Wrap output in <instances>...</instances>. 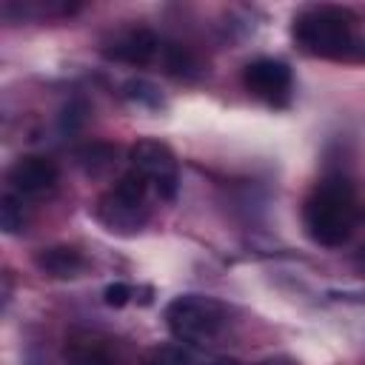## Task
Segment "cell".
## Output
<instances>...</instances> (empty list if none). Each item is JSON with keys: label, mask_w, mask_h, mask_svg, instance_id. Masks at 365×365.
<instances>
[{"label": "cell", "mask_w": 365, "mask_h": 365, "mask_svg": "<svg viewBox=\"0 0 365 365\" xmlns=\"http://www.w3.org/2000/svg\"><path fill=\"white\" fill-rule=\"evenodd\" d=\"M165 325L180 342H208L225 325V308L214 297L182 294L165 305Z\"/></svg>", "instance_id": "obj_4"}, {"label": "cell", "mask_w": 365, "mask_h": 365, "mask_svg": "<svg viewBox=\"0 0 365 365\" xmlns=\"http://www.w3.org/2000/svg\"><path fill=\"white\" fill-rule=\"evenodd\" d=\"M131 160V171H137L145 185L160 197V200H171L177 194V182H180V165L174 151L160 143V140H140L131 145L128 151Z\"/></svg>", "instance_id": "obj_5"}, {"label": "cell", "mask_w": 365, "mask_h": 365, "mask_svg": "<svg viewBox=\"0 0 365 365\" xmlns=\"http://www.w3.org/2000/svg\"><path fill=\"white\" fill-rule=\"evenodd\" d=\"M71 365H117V362L100 348H83L71 354Z\"/></svg>", "instance_id": "obj_13"}, {"label": "cell", "mask_w": 365, "mask_h": 365, "mask_svg": "<svg viewBox=\"0 0 365 365\" xmlns=\"http://www.w3.org/2000/svg\"><path fill=\"white\" fill-rule=\"evenodd\" d=\"M34 265L40 274H46L51 279H71L83 271L86 259L74 245H48L34 254Z\"/></svg>", "instance_id": "obj_9"}, {"label": "cell", "mask_w": 365, "mask_h": 365, "mask_svg": "<svg viewBox=\"0 0 365 365\" xmlns=\"http://www.w3.org/2000/svg\"><path fill=\"white\" fill-rule=\"evenodd\" d=\"M254 365H297L291 356H271V359H262V362H254Z\"/></svg>", "instance_id": "obj_15"}, {"label": "cell", "mask_w": 365, "mask_h": 365, "mask_svg": "<svg viewBox=\"0 0 365 365\" xmlns=\"http://www.w3.org/2000/svg\"><path fill=\"white\" fill-rule=\"evenodd\" d=\"M291 34L305 54L365 63V34L356 31V17L348 9L311 6L294 17Z\"/></svg>", "instance_id": "obj_1"}, {"label": "cell", "mask_w": 365, "mask_h": 365, "mask_svg": "<svg viewBox=\"0 0 365 365\" xmlns=\"http://www.w3.org/2000/svg\"><path fill=\"white\" fill-rule=\"evenodd\" d=\"M362 257H365V245H362Z\"/></svg>", "instance_id": "obj_17"}, {"label": "cell", "mask_w": 365, "mask_h": 365, "mask_svg": "<svg viewBox=\"0 0 365 365\" xmlns=\"http://www.w3.org/2000/svg\"><path fill=\"white\" fill-rule=\"evenodd\" d=\"M160 51H163V43L157 40L154 31H148V29H131V31L120 34V37L106 48V57L120 60V63H128V66H145V63H151Z\"/></svg>", "instance_id": "obj_8"}, {"label": "cell", "mask_w": 365, "mask_h": 365, "mask_svg": "<svg viewBox=\"0 0 365 365\" xmlns=\"http://www.w3.org/2000/svg\"><path fill=\"white\" fill-rule=\"evenodd\" d=\"M242 83H245L248 94H254L257 100H262L268 106H285L291 100V88H294L291 68L274 57H259V60L248 63L242 71Z\"/></svg>", "instance_id": "obj_6"}, {"label": "cell", "mask_w": 365, "mask_h": 365, "mask_svg": "<svg viewBox=\"0 0 365 365\" xmlns=\"http://www.w3.org/2000/svg\"><path fill=\"white\" fill-rule=\"evenodd\" d=\"M214 365H242V362H237V359H228V356H222V359H217Z\"/></svg>", "instance_id": "obj_16"}, {"label": "cell", "mask_w": 365, "mask_h": 365, "mask_svg": "<svg viewBox=\"0 0 365 365\" xmlns=\"http://www.w3.org/2000/svg\"><path fill=\"white\" fill-rule=\"evenodd\" d=\"M302 220L305 231L314 242L336 248L351 240L359 208H356V194L348 180L342 177H325L314 185L302 205Z\"/></svg>", "instance_id": "obj_2"}, {"label": "cell", "mask_w": 365, "mask_h": 365, "mask_svg": "<svg viewBox=\"0 0 365 365\" xmlns=\"http://www.w3.org/2000/svg\"><path fill=\"white\" fill-rule=\"evenodd\" d=\"M148 185L137 171H128L125 177H120V182H114L111 191H106L97 200L94 217L114 234H134L145 225L148 220Z\"/></svg>", "instance_id": "obj_3"}, {"label": "cell", "mask_w": 365, "mask_h": 365, "mask_svg": "<svg viewBox=\"0 0 365 365\" xmlns=\"http://www.w3.org/2000/svg\"><path fill=\"white\" fill-rule=\"evenodd\" d=\"M114 157H117V148L106 145V143H91L88 148L80 151V163L88 174H103L106 168L114 165Z\"/></svg>", "instance_id": "obj_10"}, {"label": "cell", "mask_w": 365, "mask_h": 365, "mask_svg": "<svg viewBox=\"0 0 365 365\" xmlns=\"http://www.w3.org/2000/svg\"><path fill=\"white\" fill-rule=\"evenodd\" d=\"M134 294H137V291H134L128 282H111V285L106 288V305H111V308H123L125 302H131Z\"/></svg>", "instance_id": "obj_14"}, {"label": "cell", "mask_w": 365, "mask_h": 365, "mask_svg": "<svg viewBox=\"0 0 365 365\" xmlns=\"http://www.w3.org/2000/svg\"><path fill=\"white\" fill-rule=\"evenodd\" d=\"M145 365H188V354L180 345H160L145 356Z\"/></svg>", "instance_id": "obj_12"}, {"label": "cell", "mask_w": 365, "mask_h": 365, "mask_svg": "<svg viewBox=\"0 0 365 365\" xmlns=\"http://www.w3.org/2000/svg\"><path fill=\"white\" fill-rule=\"evenodd\" d=\"M57 177H60L57 165L48 157H37V154H26L9 168V182L17 197H43L57 185Z\"/></svg>", "instance_id": "obj_7"}, {"label": "cell", "mask_w": 365, "mask_h": 365, "mask_svg": "<svg viewBox=\"0 0 365 365\" xmlns=\"http://www.w3.org/2000/svg\"><path fill=\"white\" fill-rule=\"evenodd\" d=\"M20 200H23V197H17V194H6V197H3V205H0V225H3L6 234H17V231L23 228V222H26L23 202H20Z\"/></svg>", "instance_id": "obj_11"}]
</instances>
